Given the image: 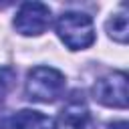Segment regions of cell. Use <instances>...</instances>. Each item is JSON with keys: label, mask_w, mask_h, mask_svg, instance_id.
I'll list each match as a JSON object with an SVG mask.
<instances>
[{"label": "cell", "mask_w": 129, "mask_h": 129, "mask_svg": "<svg viewBox=\"0 0 129 129\" xmlns=\"http://www.w3.org/2000/svg\"><path fill=\"white\" fill-rule=\"evenodd\" d=\"M24 93L28 101L52 103L64 93V75L52 67H34L26 75Z\"/></svg>", "instance_id": "cell-2"}, {"label": "cell", "mask_w": 129, "mask_h": 129, "mask_svg": "<svg viewBox=\"0 0 129 129\" xmlns=\"http://www.w3.org/2000/svg\"><path fill=\"white\" fill-rule=\"evenodd\" d=\"M107 32L113 40L125 44L127 42V36H129V22H127V8L121 6L119 12H115L109 20H107Z\"/></svg>", "instance_id": "cell-7"}, {"label": "cell", "mask_w": 129, "mask_h": 129, "mask_svg": "<svg viewBox=\"0 0 129 129\" xmlns=\"http://www.w3.org/2000/svg\"><path fill=\"white\" fill-rule=\"evenodd\" d=\"M93 99L105 107L125 109L127 107V75L123 71L109 73L93 85Z\"/></svg>", "instance_id": "cell-3"}, {"label": "cell", "mask_w": 129, "mask_h": 129, "mask_svg": "<svg viewBox=\"0 0 129 129\" xmlns=\"http://www.w3.org/2000/svg\"><path fill=\"white\" fill-rule=\"evenodd\" d=\"M107 129H127V123L125 121H117V123H109Z\"/></svg>", "instance_id": "cell-10"}, {"label": "cell", "mask_w": 129, "mask_h": 129, "mask_svg": "<svg viewBox=\"0 0 129 129\" xmlns=\"http://www.w3.org/2000/svg\"><path fill=\"white\" fill-rule=\"evenodd\" d=\"M12 24L22 36H38L50 26V8L42 2H24Z\"/></svg>", "instance_id": "cell-4"}, {"label": "cell", "mask_w": 129, "mask_h": 129, "mask_svg": "<svg viewBox=\"0 0 129 129\" xmlns=\"http://www.w3.org/2000/svg\"><path fill=\"white\" fill-rule=\"evenodd\" d=\"M6 127H8V115H6V111L0 109V129H6Z\"/></svg>", "instance_id": "cell-9"}, {"label": "cell", "mask_w": 129, "mask_h": 129, "mask_svg": "<svg viewBox=\"0 0 129 129\" xmlns=\"http://www.w3.org/2000/svg\"><path fill=\"white\" fill-rule=\"evenodd\" d=\"M14 129H56V123L52 117L42 115L40 111L32 109H22L14 115L12 119Z\"/></svg>", "instance_id": "cell-6"}, {"label": "cell", "mask_w": 129, "mask_h": 129, "mask_svg": "<svg viewBox=\"0 0 129 129\" xmlns=\"http://www.w3.org/2000/svg\"><path fill=\"white\" fill-rule=\"evenodd\" d=\"M56 34L71 50L89 48L95 42V26L93 18L85 12H62L56 18Z\"/></svg>", "instance_id": "cell-1"}, {"label": "cell", "mask_w": 129, "mask_h": 129, "mask_svg": "<svg viewBox=\"0 0 129 129\" xmlns=\"http://www.w3.org/2000/svg\"><path fill=\"white\" fill-rule=\"evenodd\" d=\"M14 81H16V71L12 67H0V101L12 89Z\"/></svg>", "instance_id": "cell-8"}, {"label": "cell", "mask_w": 129, "mask_h": 129, "mask_svg": "<svg viewBox=\"0 0 129 129\" xmlns=\"http://www.w3.org/2000/svg\"><path fill=\"white\" fill-rule=\"evenodd\" d=\"M62 129H95V117L81 97L69 99L60 111Z\"/></svg>", "instance_id": "cell-5"}]
</instances>
